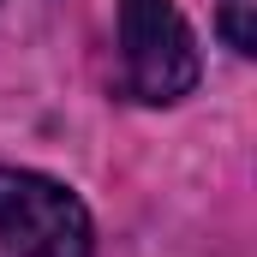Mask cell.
I'll use <instances>...</instances> for the list:
<instances>
[{"mask_svg": "<svg viewBox=\"0 0 257 257\" xmlns=\"http://www.w3.org/2000/svg\"><path fill=\"white\" fill-rule=\"evenodd\" d=\"M120 66H126V96L138 102H180L197 84V42L174 0L120 6Z\"/></svg>", "mask_w": 257, "mask_h": 257, "instance_id": "obj_1", "label": "cell"}, {"mask_svg": "<svg viewBox=\"0 0 257 257\" xmlns=\"http://www.w3.org/2000/svg\"><path fill=\"white\" fill-rule=\"evenodd\" d=\"M0 245L12 257H90V209L48 174L0 168Z\"/></svg>", "mask_w": 257, "mask_h": 257, "instance_id": "obj_2", "label": "cell"}, {"mask_svg": "<svg viewBox=\"0 0 257 257\" xmlns=\"http://www.w3.org/2000/svg\"><path fill=\"white\" fill-rule=\"evenodd\" d=\"M215 24H221L233 54H257V0H221Z\"/></svg>", "mask_w": 257, "mask_h": 257, "instance_id": "obj_3", "label": "cell"}]
</instances>
